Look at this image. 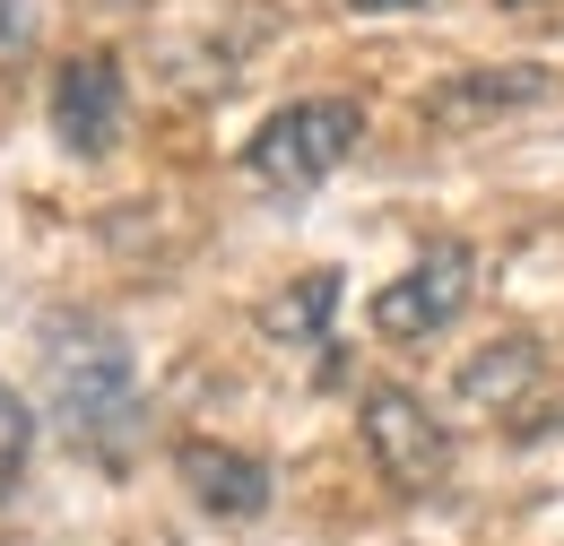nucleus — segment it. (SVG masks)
Listing matches in <instances>:
<instances>
[{
	"label": "nucleus",
	"mask_w": 564,
	"mask_h": 546,
	"mask_svg": "<svg viewBox=\"0 0 564 546\" xmlns=\"http://www.w3.org/2000/svg\"><path fill=\"white\" fill-rule=\"evenodd\" d=\"M0 434H26V400H18L9 382H0Z\"/></svg>",
	"instance_id": "11"
},
{
	"label": "nucleus",
	"mask_w": 564,
	"mask_h": 546,
	"mask_svg": "<svg viewBox=\"0 0 564 546\" xmlns=\"http://www.w3.org/2000/svg\"><path fill=\"white\" fill-rule=\"evenodd\" d=\"M26 35H35V9L26 0H0V53H18Z\"/></svg>",
	"instance_id": "10"
},
{
	"label": "nucleus",
	"mask_w": 564,
	"mask_h": 546,
	"mask_svg": "<svg viewBox=\"0 0 564 546\" xmlns=\"http://www.w3.org/2000/svg\"><path fill=\"white\" fill-rule=\"evenodd\" d=\"M44 382H53V416L78 443H131L140 425V382H131V347L105 321H53L44 330Z\"/></svg>",
	"instance_id": "1"
},
{
	"label": "nucleus",
	"mask_w": 564,
	"mask_h": 546,
	"mask_svg": "<svg viewBox=\"0 0 564 546\" xmlns=\"http://www.w3.org/2000/svg\"><path fill=\"white\" fill-rule=\"evenodd\" d=\"M174 478L217 521H261L270 512V460H252L235 443H174Z\"/></svg>",
	"instance_id": "6"
},
{
	"label": "nucleus",
	"mask_w": 564,
	"mask_h": 546,
	"mask_svg": "<svg viewBox=\"0 0 564 546\" xmlns=\"http://www.w3.org/2000/svg\"><path fill=\"white\" fill-rule=\"evenodd\" d=\"M330 313H339V270H313V277H295L286 295L261 304V330H270L279 347H304V339L330 330Z\"/></svg>",
	"instance_id": "9"
},
{
	"label": "nucleus",
	"mask_w": 564,
	"mask_h": 546,
	"mask_svg": "<svg viewBox=\"0 0 564 546\" xmlns=\"http://www.w3.org/2000/svg\"><path fill=\"white\" fill-rule=\"evenodd\" d=\"M539 382H547V347L539 339H495L460 364V400H469V408H495V416L539 400Z\"/></svg>",
	"instance_id": "8"
},
{
	"label": "nucleus",
	"mask_w": 564,
	"mask_h": 546,
	"mask_svg": "<svg viewBox=\"0 0 564 546\" xmlns=\"http://www.w3.org/2000/svg\"><path fill=\"white\" fill-rule=\"evenodd\" d=\"M469 286H478L469 243H425L417 261L373 295V330H382V339H434V330L469 304Z\"/></svg>",
	"instance_id": "4"
},
{
	"label": "nucleus",
	"mask_w": 564,
	"mask_h": 546,
	"mask_svg": "<svg viewBox=\"0 0 564 546\" xmlns=\"http://www.w3.org/2000/svg\"><path fill=\"white\" fill-rule=\"evenodd\" d=\"M556 87V69L539 62H512V69H460L434 87V122H487V113H521Z\"/></svg>",
	"instance_id": "7"
},
{
	"label": "nucleus",
	"mask_w": 564,
	"mask_h": 546,
	"mask_svg": "<svg viewBox=\"0 0 564 546\" xmlns=\"http://www.w3.org/2000/svg\"><path fill=\"white\" fill-rule=\"evenodd\" d=\"M356 139H365V105L356 96H304V105H279L243 139V174L261 192H279V200H304L356 156Z\"/></svg>",
	"instance_id": "2"
},
{
	"label": "nucleus",
	"mask_w": 564,
	"mask_h": 546,
	"mask_svg": "<svg viewBox=\"0 0 564 546\" xmlns=\"http://www.w3.org/2000/svg\"><path fill=\"white\" fill-rule=\"evenodd\" d=\"M356 425H365V451H373V469L400 485V494H434V485L452 478V434L434 425L417 391H400V382H373L365 400H356Z\"/></svg>",
	"instance_id": "3"
},
{
	"label": "nucleus",
	"mask_w": 564,
	"mask_h": 546,
	"mask_svg": "<svg viewBox=\"0 0 564 546\" xmlns=\"http://www.w3.org/2000/svg\"><path fill=\"white\" fill-rule=\"evenodd\" d=\"M131 122V87H122V53H70L53 69V139L70 156H105Z\"/></svg>",
	"instance_id": "5"
},
{
	"label": "nucleus",
	"mask_w": 564,
	"mask_h": 546,
	"mask_svg": "<svg viewBox=\"0 0 564 546\" xmlns=\"http://www.w3.org/2000/svg\"><path fill=\"white\" fill-rule=\"evenodd\" d=\"M503 9H539V0H503Z\"/></svg>",
	"instance_id": "13"
},
{
	"label": "nucleus",
	"mask_w": 564,
	"mask_h": 546,
	"mask_svg": "<svg viewBox=\"0 0 564 546\" xmlns=\"http://www.w3.org/2000/svg\"><path fill=\"white\" fill-rule=\"evenodd\" d=\"M348 9H373V18H382V9H417V0H348Z\"/></svg>",
	"instance_id": "12"
}]
</instances>
